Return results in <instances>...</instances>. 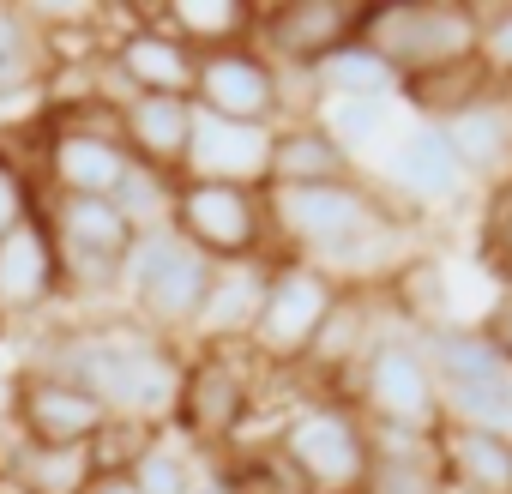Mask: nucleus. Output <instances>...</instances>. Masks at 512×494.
<instances>
[{
	"mask_svg": "<svg viewBox=\"0 0 512 494\" xmlns=\"http://www.w3.org/2000/svg\"><path fill=\"white\" fill-rule=\"evenodd\" d=\"M434 464L458 494H512V434L434 428Z\"/></svg>",
	"mask_w": 512,
	"mask_h": 494,
	"instance_id": "5701e85b",
	"label": "nucleus"
},
{
	"mask_svg": "<svg viewBox=\"0 0 512 494\" xmlns=\"http://www.w3.org/2000/svg\"><path fill=\"white\" fill-rule=\"evenodd\" d=\"M446 139H452V151H458V163L470 169V181L482 187H494V181H506L512 175V91H482L476 103H464L458 115H446V121H434Z\"/></svg>",
	"mask_w": 512,
	"mask_h": 494,
	"instance_id": "6ab92c4d",
	"label": "nucleus"
},
{
	"mask_svg": "<svg viewBox=\"0 0 512 494\" xmlns=\"http://www.w3.org/2000/svg\"><path fill=\"white\" fill-rule=\"evenodd\" d=\"M476 326H482V338L494 344V356L512 368V284H500V296L488 302V314H482Z\"/></svg>",
	"mask_w": 512,
	"mask_h": 494,
	"instance_id": "58836bf2",
	"label": "nucleus"
},
{
	"mask_svg": "<svg viewBox=\"0 0 512 494\" xmlns=\"http://www.w3.org/2000/svg\"><path fill=\"white\" fill-rule=\"evenodd\" d=\"M356 37L404 79L476 61V7L464 0H380V7L356 13Z\"/></svg>",
	"mask_w": 512,
	"mask_h": 494,
	"instance_id": "423d86ee",
	"label": "nucleus"
},
{
	"mask_svg": "<svg viewBox=\"0 0 512 494\" xmlns=\"http://www.w3.org/2000/svg\"><path fill=\"white\" fill-rule=\"evenodd\" d=\"M302 85H308L314 103H344V97L392 103V97H398V73H392L362 37H350V43H338L332 55H320V61L302 73ZM314 103H308V109H314Z\"/></svg>",
	"mask_w": 512,
	"mask_h": 494,
	"instance_id": "bb28decb",
	"label": "nucleus"
},
{
	"mask_svg": "<svg viewBox=\"0 0 512 494\" xmlns=\"http://www.w3.org/2000/svg\"><path fill=\"white\" fill-rule=\"evenodd\" d=\"M43 223L55 235V260H61V290L79 302H97L109 290H121V266L133 254V229L109 199H61L43 193Z\"/></svg>",
	"mask_w": 512,
	"mask_h": 494,
	"instance_id": "9d476101",
	"label": "nucleus"
},
{
	"mask_svg": "<svg viewBox=\"0 0 512 494\" xmlns=\"http://www.w3.org/2000/svg\"><path fill=\"white\" fill-rule=\"evenodd\" d=\"M260 362L247 356V344H199L181 362V392H175V428L193 452H223L260 398Z\"/></svg>",
	"mask_w": 512,
	"mask_h": 494,
	"instance_id": "0eeeda50",
	"label": "nucleus"
},
{
	"mask_svg": "<svg viewBox=\"0 0 512 494\" xmlns=\"http://www.w3.org/2000/svg\"><path fill=\"white\" fill-rule=\"evenodd\" d=\"M272 133L278 127H241L223 115L193 109L181 181H229V187H266L272 175Z\"/></svg>",
	"mask_w": 512,
	"mask_h": 494,
	"instance_id": "f3484780",
	"label": "nucleus"
},
{
	"mask_svg": "<svg viewBox=\"0 0 512 494\" xmlns=\"http://www.w3.org/2000/svg\"><path fill=\"white\" fill-rule=\"evenodd\" d=\"M91 494H133V488H127L121 476H97V482H91Z\"/></svg>",
	"mask_w": 512,
	"mask_h": 494,
	"instance_id": "ea45409f",
	"label": "nucleus"
},
{
	"mask_svg": "<svg viewBox=\"0 0 512 494\" xmlns=\"http://www.w3.org/2000/svg\"><path fill=\"white\" fill-rule=\"evenodd\" d=\"M422 356L434 368L440 386H470V380H494V374H512L494 344L482 338V326H464V320H440L422 332Z\"/></svg>",
	"mask_w": 512,
	"mask_h": 494,
	"instance_id": "c756f323",
	"label": "nucleus"
},
{
	"mask_svg": "<svg viewBox=\"0 0 512 494\" xmlns=\"http://www.w3.org/2000/svg\"><path fill=\"white\" fill-rule=\"evenodd\" d=\"M374 470L362 482V494H446L440 464H434V434L416 428H374Z\"/></svg>",
	"mask_w": 512,
	"mask_h": 494,
	"instance_id": "a878e982",
	"label": "nucleus"
},
{
	"mask_svg": "<svg viewBox=\"0 0 512 494\" xmlns=\"http://www.w3.org/2000/svg\"><path fill=\"white\" fill-rule=\"evenodd\" d=\"M476 67L488 85L512 91V7H476Z\"/></svg>",
	"mask_w": 512,
	"mask_h": 494,
	"instance_id": "e433bc0d",
	"label": "nucleus"
},
{
	"mask_svg": "<svg viewBox=\"0 0 512 494\" xmlns=\"http://www.w3.org/2000/svg\"><path fill=\"white\" fill-rule=\"evenodd\" d=\"M338 302H344V284L332 272L296 254H272V284H266L260 320L247 332V356L260 368H302Z\"/></svg>",
	"mask_w": 512,
	"mask_h": 494,
	"instance_id": "6e6552de",
	"label": "nucleus"
},
{
	"mask_svg": "<svg viewBox=\"0 0 512 494\" xmlns=\"http://www.w3.org/2000/svg\"><path fill=\"white\" fill-rule=\"evenodd\" d=\"M350 157L362 151V145H374L386 127H392V103H374V97H344V103H314L308 109Z\"/></svg>",
	"mask_w": 512,
	"mask_h": 494,
	"instance_id": "f704fd0d",
	"label": "nucleus"
},
{
	"mask_svg": "<svg viewBox=\"0 0 512 494\" xmlns=\"http://www.w3.org/2000/svg\"><path fill=\"white\" fill-rule=\"evenodd\" d=\"M356 157L302 109L272 133V175L266 187H320V181H356Z\"/></svg>",
	"mask_w": 512,
	"mask_h": 494,
	"instance_id": "aec40b11",
	"label": "nucleus"
},
{
	"mask_svg": "<svg viewBox=\"0 0 512 494\" xmlns=\"http://www.w3.org/2000/svg\"><path fill=\"white\" fill-rule=\"evenodd\" d=\"M169 229L199 247L211 266H241V260H272V211L266 187H229V181H181Z\"/></svg>",
	"mask_w": 512,
	"mask_h": 494,
	"instance_id": "1a4fd4ad",
	"label": "nucleus"
},
{
	"mask_svg": "<svg viewBox=\"0 0 512 494\" xmlns=\"http://www.w3.org/2000/svg\"><path fill=\"white\" fill-rule=\"evenodd\" d=\"M211 260L199 247H187L175 229H151L133 241V254L121 266V314L169 344L193 338L199 326V308H205V290H211Z\"/></svg>",
	"mask_w": 512,
	"mask_h": 494,
	"instance_id": "20e7f679",
	"label": "nucleus"
},
{
	"mask_svg": "<svg viewBox=\"0 0 512 494\" xmlns=\"http://www.w3.org/2000/svg\"><path fill=\"white\" fill-rule=\"evenodd\" d=\"M374 428H416V434H434L440 428V380L422 356V332L404 326V320H374V338L350 374V392H344Z\"/></svg>",
	"mask_w": 512,
	"mask_h": 494,
	"instance_id": "39448f33",
	"label": "nucleus"
},
{
	"mask_svg": "<svg viewBox=\"0 0 512 494\" xmlns=\"http://www.w3.org/2000/svg\"><path fill=\"white\" fill-rule=\"evenodd\" d=\"M446 494H458V488H446Z\"/></svg>",
	"mask_w": 512,
	"mask_h": 494,
	"instance_id": "a19ab883",
	"label": "nucleus"
},
{
	"mask_svg": "<svg viewBox=\"0 0 512 494\" xmlns=\"http://www.w3.org/2000/svg\"><path fill=\"white\" fill-rule=\"evenodd\" d=\"M187 133H193V97H145L139 91V97L121 103V145H127L133 163L181 175Z\"/></svg>",
	"mask_w": 512,
	"mask_h": 494,
	"instance_id": "412c9836",
	"label": "nucleus"
},
{
	"mask_svg": "<svg viewBox=\"0 0 512 494\" xmlns=\"http://www.w3.org/2000/svg\"><path fill=\"white\" fill-rule=\"evenodd\" d=\"M482 260L512 284V175L482 193Z\"/></svg>",
	"mask_w": 512,
	"mask_h": 494,
	"instance_id": "4c0bfd02",
	"label": "nucleus"
},
{
	"mask_svg": "<svg viewBox=\"0 0 512 494\" xmlns=\"http://www.w3.org/2000/svg\"><path fill=\"white\" fill-rule=\"evenodd\" d=\"M193 109L241 121V127H284L290 121V79L253 43L211 49V55H199V73H193Z\"/></svg>",
	"mask_w": 512,
	"mask_h": 494,
	"instance_id": "9b49d317",
	"label": "nucleus"
},
{
	"mask_svg": "<svg viewBox=\"0 0 512 494\" xmlns=\"http://www.w3.org/2000/svg\"><path fill=\"white\" fill-rule=\"evenodd\" d=\"M175 187H181V175H163V169H151V163H127V175H121V187L109 193V205L127 217L133 235H151V229H169Z\"/></svg>",
	"mask_w": 512,
	"mask_h": 494,
	"instance_id": "72a5a7b5",
	"label": "nucleus"
},
{
	"mask_svg": "<svg viewBox=\"0 0 512 494\" xmlns=\"http://www.w3.org/2000/svg\"><path fill=\"white\" fill-rule=\"evenodd\" d=\"M356 13L344 0H278V7H260V25H253V49H260L278 73L302 79L320 55H332L338 43L356 37Z\"/></svg>",
	"mask_w": 512,
	"mask_h": 494,
	"instance_id": "f8f14e48",
	"label": "nucleus"
},
{
	"mask_svg": "<svg viewBox=\"0 0 512 494\" xmlns=\"http://www.w3.org/2000/svg\"><path fill=\"white\" fill-rule=\"evenodd\" d=\"M43 205V181H37V169L0 139V235H13L31 211Z\"/></svg>",
	"mask_w": 512,
	"mask_h": 494,
	"instance_id": "c9c22d12",
	"label": "nucleus"
},
{
	"mask_svg": "<svg viewBox=\"0 0 512 494\" xmlns=\"http://www.w3.org/2000/svg\"><path fill=\"white\" fill-rule=\"evenodd\" d=\"M440 428L512 434V374L470 380V386H440Z\"/></svg>",
	"mask_w": 512,
	"mask_h": 494,
	"instance_id": "2f4dec72",
	"label": "nucleus"
},
{
	"mask_svg": "<svg viewBox=\"0 0 512 494\" xmlns=\"http://www.w3.org/2000/svg\"><path fill=\"white\" fill-rule=\"evenodd\" d=\"M55 79V43L31 7L0 0V109Z\"/></svg>",
	"mask_w": 512,
	"mask_h": 494,
	"instance_id": "b1692460",
	"label": "nucleus"
},
{
	"mask_svg": "<svg viewBox=\"0 0 512 494\" xmlns=\"http://www.w3.org/2000/svg\"><path fill=\"white\" fill-rule=\"evenodd\" d=\"M109 55V67L121 73V85L139 97H193V73H199V55L181 43V37H169L151 13L145 19H133L121 37H115V49H103Z\"/></svg>",
	"mask_w": 512,
	"mask_h": 494,
	"instance_id": "a211bd4d",
	"label": "nucleus"
},
{
	"mask_svg": "<svg viewBox=\"0 0 512 494\" xmlns=\"http://www.w3.org/2000/svg\"><path fill=\"white\" fill-rule=\"evenodd\" d=\"M386 175H392L404 211H458V205L476 193L470 169L458 163L452 139H446L434 121H410V127L398 133V145H392V157H386Z\"/></svg>",
	"mask_w": 512,
	"mask_h": 494,
	"instance_id": "ddd939ff",
	"label": "nucleus"
},
{
	"mask_svg": "<svg viewBox=\"0 0 512 494\" xmlns=\"http://www.w3.org/2000/svg\"><path fill=\"white\" fill-rule=\"evenodd\" d=\"M374 320H380L374 296H368V290H344V302H338L332 320L320 326V338H314V350H308L302 368H314V374H326V380H350L356 362H362V350H368V338H374Z\"/></svg>",
	"mask_w": 512,
	"mask_h": 494,
	"instance_id": "c85d7f7f",
	"label": "nucleus"
},
{
	"mask_svg": "<svg viewBox=\"0 0 512 494\" xmlns=\"http://www.w3.org/2000/svg\"><path fill=\"white\" fill-rule=\"evenodd\" d=\"M0 482L13 494H91L97 482V464H91V446H31V440H13L0 452Z\"/></svg>",
	"mask_w": 512,
	"mask_h": 494,
	"instance_id": "393cba45",
	"label": "nucleus"
},
{
	"mask_svg": "<svg viewBox=\"0 0 512 494\" xmlns=\"http://www.w3.org/2000/svg\"><path fill=\"white\" fill-rule=\"evenodd\" d=\"M169 37H181L193 55L211 49H235L253 43V25H260V7H241V0H175V7L151 13Z\"/></svg>",
	"mask_w": 512,
	"mask_h": 494,
	"instance_id": "cd10ccee",
	"label": "nucleus"
},
{
	"mask_svg": "<svg viewBox=\"0 0 512 494\" xmlns=\"http://www.w3.org/2000/svg\"><path fill=\"white\" fill-rule=\"evenodd\" d=\"M109 422L115 416L73 380L31 374V368L13 380V428L31 446H91Z\"/></svg>",
	"mask_w": 512,
	"mask_h": 494,
	"instance_id": "4468645a",
	"label": "nucleus"
},
{
	"mask_svg": "<svg viewBox=\"0 0 512 494\" xmlns=\"http://www.w3.org/2000/svg\"><path fill=\"white\" fill-rule=\"evenodd\" d=\"M272 452L284 458V470L302 482V494H362L368 470H374V434L368 416L344 398V392H314L302 398L278 434Z\"/></svg>",
	"mask_w": 512,
	"mask_h": 494,
	"instance_id": "7ed1b4c3",
	"label": "nucleus"
},
{
	"mask_svg": "<svg viewBox=\"0 0 512 494\" xmlns=\"http://www.w3.org/2000/svg\"><path fill=\"white\" fill-rule=\"evenodd\" d=\"M61 260H55V235L43 211H31L13 235H0V332L43 320L61 302Z\"/></svg>",
	"mask_w": 512,
	"mask_h": 494,
	"instance_id": "2eb2a0df",
	"label": "nucleus"
},
{
	"mask_svg": "<svg viewBox=\"0 0 512 494\" xmlns=\"http://www.w3.org/2000/svg\"><path fill=\"white\" fill-rule=\"evenodd\" d=\"M127 145L121 133H73V127H43L37 145V181L43 193L61 199H109L127 175Z\"/></svg>",
	"mask_w": 512,
	"mask_h": 494,
	"instance_id": "dca6fc26",
	"label": "nucleus"
},
{
	"mask_svg": "<svg viewBox=\"0 0 512 494\" xmlns=\"http://www.w3.org/2000/svg\"><path fill=\"white\" fill-rule=\"evenodd\" d=\"M272 241L278 254H296L320 272H332L344 290H362L374 278H392L404 205L380 193L374 181H320V187H266Z\"/></svg>",
	"mask_w": 512,
	"mask_h": 494,
	"instance_id": "f257e3e1",
	"label": "nucleus"
},
{
	"mask_svg": "<svg viewBox=\"0 0 512 494\" xmlns=\"http://www.w3.org/2000/svg\"><path fill=\"white\" fill-rule=\"evenodd\" d=\"M482 91H494V85H488V73L476 61H458V67H440V73H422V79L398 85V97L416 109V121H446L464 103H476Z\"/></svg>",
	"mask_w": 512,
	"mask_h": 494,
	"instance_id": "473e14b6",
	"label": "nucleus"
},
{
	"mask_svg": "<svg viewBox=\"0 0 512 494\" xmlns=\"http://www.w3.org/2000/svg\"><path fill=\"white\" fill-rule=\"evenodd\" d=\"M133 494H199L205 476H199V452L187 440H169L163 428H151V440L133 452L127 476H121Z\"/></svg>",
	"mask_w": 512,
	"mask_h": 494,
	"instance_id": "7c9ffc66",
	"label": "nucleus"
},
{
	"mask_svg": "<svg viewBox=\"0 0 512 494\" xmlns=\"http://www.w3.org/2000/svg\"><path fill=\"white\" fill-rule=\"evenodd\" d=\"M181 362H187L181 344H169V338L133 326L127 314H109V320H79V326L49 332V338L31 350L25 368L85 386L115 422L163 428V422L175 416Z\"/></svg>",
	"mask_w": 512,
	"mask_h": 494,
	"instance_id": "f03ea898",
	"label": "nucleus"
},
{
	"mask_svg": "<svg viewBox=\"0 0 512 494\" xmlns=\"http://www.w3.org/2000/svg\"><path fill=\"white\" fill-rule=\"evenodd\" d=\"M266 284H272V260L217 266L193 338H199V344H247L253 320H260V302H266Z\"/></svg>",
	"mask_w": 512,
	"mask_h": 494,
	"instance_id": "4be33fe9",
	"label": "nucleus"
}]
</instances>
